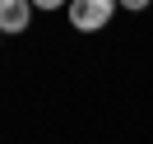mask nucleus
Masks as SVG:
<instances>
[{
	"label": "nucleus",
	"instance_id": "obj_1",
	"mask_svg": "<svg viewBox=\"0 0 153 144\" xmlns=\"http://www.w3.org/2000/svg\"><path fill=\"white\" fill-rule=\"evenodd\" d=\"M65 10H70V23H74L79 33H97V28H107V23H111L116 0H70Z\"/></svg>",
	"mask_w": 153,
	"mask_h": 144
},
{
	"label": "nucleus",
	"instance_id": "obj_2",
	"mask_svg": "<svg viewBox=\"0 0 153 144\" xmlns=\"http://www.w3.org/2000/svg\"><path fill=\"white\" fill-rule=\"evenodd\" d=\"M33 19V0H0V33H23Z\"/></svg>",
	"mask_w": 153,
	"mask_h": 144
},
{
	"label": "nucleus",
	"instance_id": "obj_3",
	"mask_svg": "<svg viewBox=\"0 0 153 144\" xmlns=\"http://www.w3.org/2000/svg\"><path fill=\"white\" fill-rule=\"evenodd\" d=\"M121 10H149V0H116Z\"/></svg>",
	"mask_w": 153,
	"mask_h": 144
},
{
	"label": "nucleus",
	"instance_id": "obj_4",
	"mask_svg": "<svg viewBox=\"0 0 153 144\" xmlns=\"http://www.w3.org/2000/svg\"><path fill=\"white\" fill-rule=\"evenodd\" d=\"M37 10H60V5H70V0H33Z\"/></svg>",
	"mask_w": 153,
	"mask_h": 144
}]
</instances>
